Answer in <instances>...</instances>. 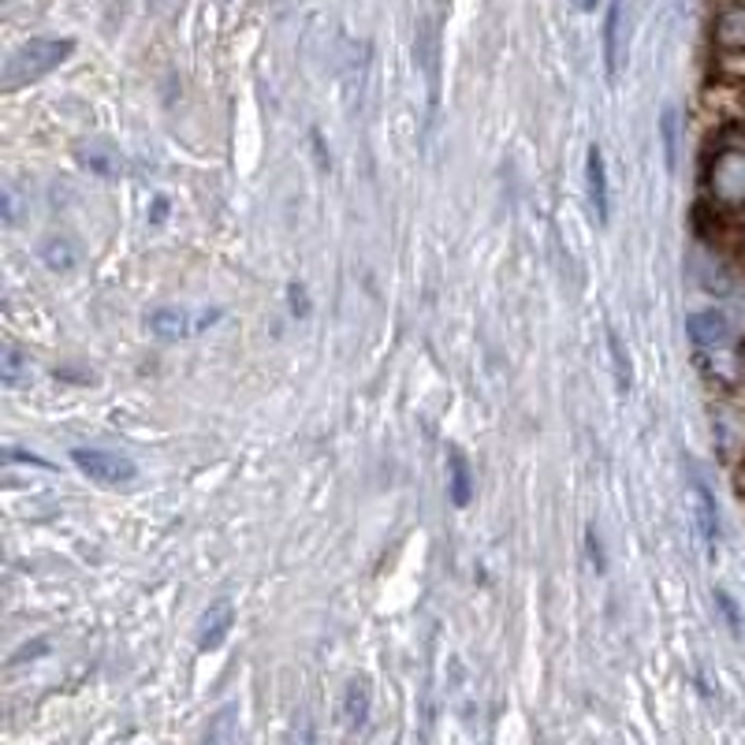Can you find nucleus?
Returning a JSON list of instances; mask_svg holds the SVG:
<instances>
[{"label":"nucleus","mask_w":745,"mask_h":745,"mask_svg":"<svg viewBox=\"0 0 745 745\" xmlns=\"http://www.w3.org/2000/svg\"><path fill=\"white\" fill-rule=\"evenodd\" d=\"M71 463H75L90 482L105 485V488H120L131 485L138 477V466L131 458L116 455V452H101V447H75L71 452Z\"/></svg>","instance_id":"7ed1b4c3"},{"label":"nucleus","mask_w":745,"mask_h":745,"mask_svg":"<svg viewBox=\"0 0 745 745\" xmlns=\"http://www.w3.org/2000/svg\"><path fill=\"white\" fill-rule=\"evenodd\" d=\"M690 482H693V499H697V522H701V537L708 548H716L720 540V515H716V496L712 488L704 485V477L697 469H690Z\"/></svg>","instance_id":"6e6552de"},{"label":"nucleus","mask_w":745,"mask_h":745,"mask_svg":"<svg viewBox=\"0 0 745 745\" xmlns=\"http://www.w3.org/2000/svg\"><path fill=\"white\" fill-rule=\"evenodd\" d=\"M575 4L581 8V12H593V8H597V0H575Z\"/></svg>","instance_id":"aec40b11"},{"label":"nucleus","mask_w":745,"mask_h":745,"mask_svg":"<svg viewBox=\"0 0 745 745\" xmlns=\"http://www.w3.org/2000/svg\"><path fill=\"white\" fill-rule=\"evenodd\" d=\"M704 198L723 213H745V138L723 135L704 161Z\"/></svg>","instance_id":"f257e3e1"},{"label":"nucleus","mask_w":745,"mask_h":745,"mask_svg":"<svg viewBox=\"0 0 745 745\" xmlns=\"http://www.w3.org/2000/svg\"><path fill=\"white\" fill-rule=\"evenodd\" d=\"M231 627H235V604L228 597L213 600V604L206 608V615H201V622H198V649L201 652L220 649L224 638L231 634Z\"/></svg>","instance_id":"423d86ee"},{"label":"nucleus","mask_w":745,"mask_h":745,"mask_svg":"<svg viewBox=\"0 0 745 745\" xmlns=\"http://www.w3.org/2000/svg\"><path fill=\"white\" fill-rule=\"evenodd\" d=\"M742 239H745V231H742Z\"/></svg>","instance_id":"4be33fe9"},{"label":"nucleus","mask_w":745,"mask_h":745,"mask_svg":"<svg viewBox=\"0 0 745 745\" xmlns=\"http://www.w3.org/2000/svg\"><path fill=\"white\" fill-rule=\"evenodd\" d=\"M42 258H45L49 269L68 272L71 265H75V250H71V242H68V239H49V242H45V250H42Z\"/></svg>","instance_id":"dca6fc26"},{"label":"nucleus","mask_w":745,"mask_h":745,"mask_svg":"<svg viewBox=\"0 0 745 745\" xmlns=\"http://www.w3.org/2000/svg\"><path fill=\"white\" fill-rule=\"evenodd\" d=\"M79 161H83V165L90 168V172H97V176H105V179H116L120 176V161L112 157L108 149H101V146H83L79 149Z\"/></svg>","instance_id":"2eb2a0df"},{"label":"nucleus","mask_w":745,"mask_h":745,"mask_svg":"<svg viewBox=\"0 0 745 745\" xmlns=\"http://www.w3.org/2000/svg\"><path fill=\"white\" fill-rule=\"evenodd\" d=\"M660 131H663V161L668 168H675V112H663L660 116Z\"/></svg>","instance_id":"f3484780"},{"label":"nucleus","mask_w":745,"mask_h":745,"mask_svg":"<svg viewBox=\"0 0 745 745\" xmlns=\"http://www.w3.org/2000/svg\"><path fill=\"white\" fill-rule=\"evenodd\" d=\"M291 310H294V318H306V313H310V299H306V291L299 283H291Z\"/></svg>","instance_id":"6ab92c4d"},{"label":"nucleus","mask_w":745,"mask_h":745,"mask_svg":"<svg viewBox=\"0 0 745 745\" xmlns=\"http://www.w3.org/2000/svg\"><path fill=\"white\" fill-rule=\"evenodd\" d=\"M686 332L693 346H701V351H716L731 340V321L723 318V313H693L686 321Z\"/></svg>","instance_id":"0eeeda50"},{"label":"nucleus","mask_w":745,"mask_h":745,"mask_svg":"<svg viewBox=\"0 0 745 745\" xmlns=\"http://www.w3.org/2000/svg\"><path fill=\"white\" fill-rule=\"evenodd\" d=\"M153 4H165V0H153Z\"/></svg>","instance_id":"412c9836"},{"label":"nucleus","mask_w":745,"mask_h":745,"mask_svg":"<svg viewBox=\"0 0 745 745\" xmlns=\"http://www.w3.org/2000/svg\"><path fill=\"white\" fill-rule=\"evenodd\" d=\"M622 0H611L608 4V23H604V64H608V75H615L619 71V49H622Z\"/></svg>","instance_id":"f8f14e48"},{"label":"nucleus","mask_w":745,"mask_h":745,"mask_svg":"<svg viewBox=\"0 0 745 745\" xmlns=\"http://www.w3.org/2000/svg\"><path fill=\"white\" fill-rule=\"evenodd\" d=\"M365 716H370V682L365 679H354L351 686L343 693V720L351 731H359Z\"/></svg>","instance_id":"9b49d317"},{"label":"nucleus","mask_w":745,"mask_h":745,"mask_svg":"<svg viewBox=\"0 0 745 745\" xmlns=\"http://www.w3.org/2000/svg\"><path fill=\"white\" fill-rule=\"evenodd\" d=\"M0 376H4L8 387H19L30 376V359L15 343H8L4 351H0Z\"/></svg>","instance_id":"ddd939ff"},{"label":"nucleus","mask_w":745,"mask_h":745,"mask_svg":"<svg viewBox=\"0 0 745 745\" xmlns=\"http://www.w3.org/2000/svg\"><path fill=\"white\" fill-rule=\"evenodd\" d=\"M220 321V310H209V313H201L198 321L190 318V310H183V306H161V310H153L149 313V332L157 335V340H168V343H176V340H187V335H194V332H201V329H209V324H217Z\"/></svg>","instance_id":"20e7f679"},{"label":"nucleus","mask_w":745,"mask_h":745,"mask_svg":"<svg viewBox=\"0 0 745 745\" xmlns=\"http://www.w3.org/2000/svg\"><path fill=\"white\" fill-rule=\"evenodd\" d=\"M201 745H242L239 708H235V704H224L217 716L209 720L206 734H201Z\"/></svg>","instance_id":"9d476101"},{"label":"nucleus","mask_w":745,"mask_h":745,"mask_svg":"<svg viewBox=\"0 0 745 745\" xmlns=\"http://www.w3.org/2000/svg\"><path fill=\"white\" fill-rule=\"evenodd\" d=\"M447 474H452V499H455V507H466L469 496H474V482H469V466H466V458L458 455V452H452V466H447Z\"/></svg>","instance_id":"4468645a"},{"label":"nucleus","mask_w":745,"mask_h":745,"mask_svg":"<svg viewBox=\"0 0 745 745\" xmlns=\"http://www.w3.org/2000/svg\"><path fill=\"white\" fill-rule=\"evenodd\" d=\"M712 42L716 53H742L745 56V0H723L712 15Z\"/></svg>","instance_id":"39448f33"},{"label":"nucleus","mask_w":745,"mask_h":745,"mask_svg":"<svg viewBox=\"0 0 745 745\" xmlns=\"http://www.w3.org/2000/svg\"><path fill=\"white\" fill-rule=\"evenodd\" d=\"M586 183H589V198H593V209L600 220L611 217V190H608V168H604V153H600V146L589 149L586 157Z\"/></svg>","instance_id":"1a4fd4ad"},{"label":"nucleus","mask_w":745,"mask_h":745,"mask_svg":"<svg viewBox=\"0 0 745 745\" xmlns=\"http://www.w3.org/2000/svg\"><path fill=\"white\" fill-rule=\"evenodd\" d=\"M608 343H611V359H615L619 387H630V359H627V351H622L619 335H615V332H608Z\"/></svg>","instance_id":"a211bd4d"},{"label":"nucleus","mask_w":745,"mask_h":745,"mask_svg":"<svg viewBox=\"0 0 745 745\" xmlns=\"http://www.w3.org/2000/svg\"><path fill=\"white\" fill-rule=\"evenodd\" d=\"M71 53H75V42H71V38H30L27 45H19L15 53L4 60L0 90H4V94H15L19 86L38 83V79H45L49 71H56L64 64Z\"/></svg>","instance_id":"f03ea898"}]
</instances>
